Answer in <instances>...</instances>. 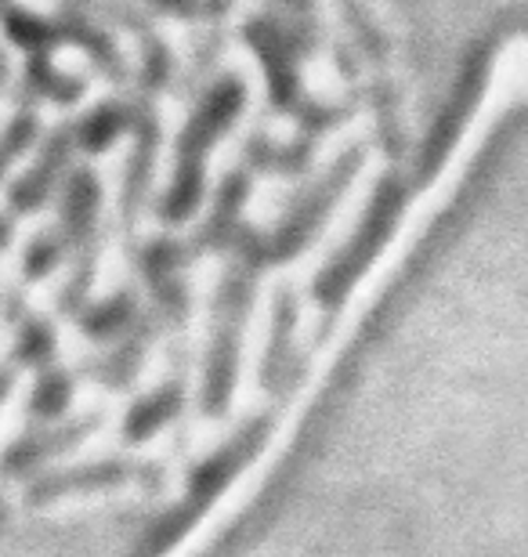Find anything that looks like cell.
Returning a JSON list of instances; mask_svg holds the SVG:
<instances>
[{
  "label": "cell",
  "mask_w": 528,
  "mask_h": 557,
  "mask_svg": "<svg viewBox=\"0 0 528 557\" xmlns=\"http://www.w3.org/2000/svg\"><path fill=\"white\" fill-rule=\"evenodd\" d=\"M243 106V87L240 84H218L213 91L199 102V109L188 116V124L177 138V163H174V185H171V203L167 210L182 218L188 207L196 203L199 177H204V160L218 135L232 124L235 113Z\"/></svg>",
  "instance_id": "1"
},
{
  "label": "cell",
  "mask_w": 528,
  "mask_h": 557,
  "mask_svg": "<svg viewBox=\"0 0 528 557\" xmlns=\"http://www.w3.org/2000/svg\"><path fill=\"white\" fill-rule=\"evenodd\" d=\"M116 131H120V113H116V109H98V113L84 124L87 141H95V145L109 141V135H116Z\"/></svg>",
  "instance_id": "2"
},
{
  "label": "cell",
  "mask_w": 528,
  "mask_h": 557,
  "mask_svg": "<svg viewBox=\"0 0 528 557\" xmlns=\"http://www.w3.org/2000/svg\"><path fill=\"white\" fill-rule=\"evenodd\" d=\"M29 135H33V124L29 120H19V124H11L8 131H4V138H0V171L8 166V160L15 156L22 145L29 141Z\"/></svg>",
  "instance_id": "3"
}]
</instances>
